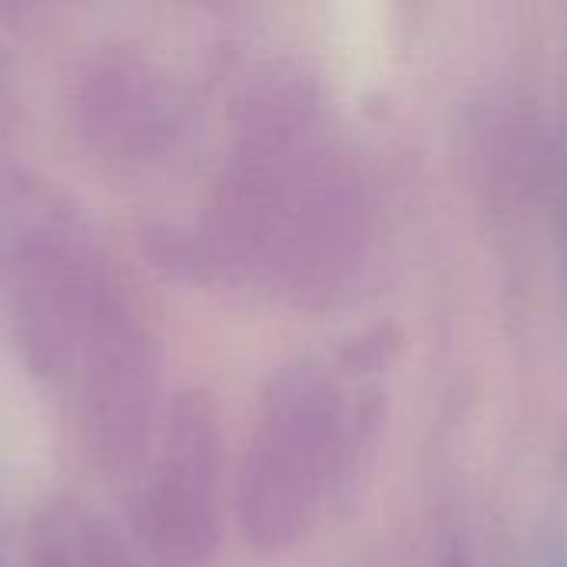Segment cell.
Wrapping results in <instances>:
<instances>
[{
	"label": "cell",
	"instance_id": "obj_1",
	"mask_svg": "<svg viewBox=\"0 0 567 567\" xmlns=\"http://www.w3.org/2000/svg\"><path fill=\"white\" fill-rule=\"evenodd\" d=\"M3 282L10 326L30 369L47 379L73 372L113 276L70 223L43 216L13 236Z\"/></svg>",
	"mask_w": 567,
	"mask_h": 567
},
{
	"label": "cell",
	"instance_id": "obj_2",
	"mask_svg": "<svg viewBox=\"0 0 567 567\" xmlns=\"http://www.w3.org/2000/svg\"><path fill=\"white\" fill-rule=\"evenodd\" d=\"M80 375V432L100 472L133 468L153 435L156 365L146 329L113 282L73 365Z\"/></svg>",
	"mask_w": 567,
	"mask_h": 567
},
{
	"label": "cell",
	"instance_id": "obj_3",
	"mask_svg": "<svg viewBox=\"0 0 567 567\" xmlns=\"http://www.w3.org/2000/svg\"><path fill=\"white\" fill-rule=\"evenodd\" d=\"M219 432L199 395L166 415L156 465L140 492L136 538L163 567H199L219 535Z\"/></svg>",
	"mask_w": 567,
	"mask_h": 567
},
{
	"label": "cell",
	"instance_id": "obj_4",
	"mask_svg": "<svg viewBox=\"0 0 567 567\" xmlns=\"http://www.w3.org/2000/svg\"><path fill=\"white\" fill-rule=\"evenodd\" d=\"M166 100L140 56H100L80 83L83 136L110 156L143 159L166 136Z\"/></svg>",
	"mask_w": 567,
	"mask_h": 567
},
{
	"label": "cell",
	"instance_id": "obj_5",
	"mask_svg": "<svg viewBox=\"0 0 567 567\" xmlns=\"http://www.w3.org/2000/svg\"><path fill=\"white\" fill-rule=\"evenodd\" d=\"M30 567H140L126 538L70 495L47 498L23 538Z\"/></svg>",
	"mask_w": 567,
	"mask_h": 567
}]
</instances>
